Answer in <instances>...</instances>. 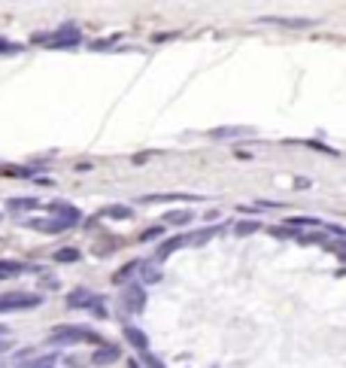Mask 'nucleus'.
<instances>
[{
    "mask_svg": "<svg viewBox=\"0 0 346 368\" xmlns=\"http://www.w3.org/2000/svg\"><path fill=\"white\" fill-rule=\"evenodd\" d=\"M49 344H52V347H76V344L100 347V344H104V338H100L95 329H88V325L67 323V325H55V329L49 332Z\"/></svg>",
    "mask_w": 346,
    "mask_h": 368,
    "instance_id": "1",
    "label": "nucleus"
},
{
    "mask_svg": "<svg viewBox=\"0 0 346 368\" xmlns=\"http://www.w3.org/2000/svg\"><path fill=\"white\" fill-rule=\"evenodd\" d=\"M31 43L33 46H49V49H76L82 43V31L76 28L73 22H64L49 33H33Z\"/></svg>",
    "mask_w": 346,
    "mask_h": 368,
    "instance_id": "2",
    "label": "nucleus"
},
{
    "mask_svg": "<svg viewBox=\"0 0 346 368\" xmlns=\"http://www.w3.org/2000/svg\"><path fill=\"white\" fill-rule=\"evenodd\" d=\"M43 305V296L31 289H10L0 292V314H24V311H37Z\"/></svg>",
    "mask_w": 346,
    "mask_h": 368,
    "instance_id": "3",
    "label": "nucleus"
},
{
    "mask_svg": "<svg viewBox=\"0 0 346 368\" xmlns=\"http://www.w3.org/2000/svg\"><path fill=\"white\" fill-rule=\"evenodd\" d=\"M67 307H70V311H88V314L100 316V320L107 316V298L91 292L88 286H76L67 292Z\"/></svg>",
    "mask_w": 346,
    "mask_h": 368,
    "instance_id": "4",
    "label": "nucleus"
},
{
    "mask_svg": "<svg viewBox=\"0 0 346 368\" xmlns=\"http://www.w3.org/2000/svg\"><path fill=\"white\" fill-rule=\"evenodd\" d=\"M119 301H122V311L125 314H143V311H146V286H143L140 280L125 283Z\"/></svg>",
    "mask_w": 346,
    "mask_h": 368,
    "instance_id": "5",
    "label": "nucleus"
},
{
    "mask_svg": "<svg viewBox=\"0 0 346 368\" xmlns=\"http://www.w3.org/2000/svg\"><path fill=\"white\" fill-rule=\"evenodd\" d=\"M258 24H271V28L280 31H307L316 28L319 19H307V15H261Z\"/></svg>",
    "mask_w": 346,
    "mask_h": 368,
    "instance_id": "6",
    "label": "nucleus"
},
{
    "mask_svg": "<svg viewBox=\"0 0 346 368\" xmlns=\"http://www.w3.org/2000/svg\"><path fill=\"white\" fill-rule=\"evenodd\" d=\"M252 134H255V131H252L249 125H222V128H210L207 137L216 140V144H234V140L252 137Z\"/></svg>",
    "mask_w": 346,
    "mask_h": 368,
    "instance_id": "7",
    "label": "nucleus"
},
{
    "mask_svg": "<svg viewBox=\"0 0 346 368\" xmlns=\"http://www.w3.org/2000/svg\"><path fill=\"white\" fill-rule=\"evenodd\" d=\"M182 247H189V231H180V234H173V238H164L162 244L155 247V262H164V259H171L176 250H182Z\"/></svg>",
    "mask_w": 346,
    "mask_h": 368,
    "instance_id": "8",
    "label": "nucleus"
},
{
    "mask_svg": "<svg viewBox=\"0 0 346 368\" xmlns=\"http://www.w3.org/2000/svg\"><path fill=\"white\" fill-rule=\"evenodd\" d=\"M46 210L52 213V216H58V220H67L70 225H79L82 222V210L76 204H67V201H52Z\"/></svg>",
    "mask_w": 346,
    "mask_h": 368,
    "instance_id": "9",
    "label": "nucleus"
},
{
    "mask_svg": "<svg viewBox=\"0 0 346 368\" xmlns=\"http://www.w3.org/2000/svg\"><path fill=\"white\" fill-rule=\"evenodd\" d=\"M28 225L31 229H37V231H43V234H61L67 229H73L67 220H58V216H52V213H46V220H28Z\"/></svg>",
    "mask_w": 346,
    "mask_h": 368,
    "instance_id": "10",
    "label": "nucleus"
},
{
    "mask_svg": "<svg viewBox=\"0 0 346 368\" xmlns=\"http://www.w3.org/2000/svg\"><path fill=\"white\" fill-rule=\"evenodd\" d=\"M122 359V350L116 347V344H100L95 353H91V365H97V368H104V365H113V362H119Z\"/></svg>",
    "mask_w": 346,
    "mask_h": 368,
    "instance_id": "11",
    "label": "nucleus"
},
{
    "mask_svg": "<svg viewBox=\"0 0 346 368\" xmlns=\"http://www.w3.org/2000/svg\"><path fill=\"white\" fill-rule=\"evenodd\" d=\"M28 271H33V265L19 262V259H0V280L22 277V274H28Z\"/></svg>",
    "mask_w": 346,
    "mask_h": 368,
    "instance_id": "12",
    "label": "nucleus"
},
{
    "mask_svg": "<svg viewBox=\"0 0 346 368\" xmlns=\"http://www.w3.org/2000/svg\"><path fill=\"white\" fill-rule=\"evenodd\" d=\"M171 201H200V195H189V192H162V195H143L140 204H171Z\"/></svg>",
    "mask_w": 346,
    "mask_h": 368,
    "instance_id": "13",
    "label": "nucleus"
},
{
    "mask_svg": "<svg viewBox=\"0 0 346 368\" xmlns=\"http://www.w3.org/2000/svg\"><path fill=\"white\" fill-rule=\"evenodd\" d=\"M122 335H125V341H128V344H131L134 350H137V353L149 350V338H146V332L137 329V325H125Z\"/></svg>",
    "mask_w": 346,
    "mask_h": 368,
    "instance_id": "14",
    "label": "nucleus"
},
{
    "mask_svg": "<svg viewBox=\"0 0 346 368\" xmlns=\"http://www.w3.org/2000/svg\"><path fill=\"white\" fill-rule=\"evenodd\" d=\"M140 265H143V259H131L128 265H122L119 271L113 274V283H116V286H125V283H131L134 274H140Z\"/></svg>",
    "mask_w": 346,
    "mask_h": 368,
    "instance_id": "15",
    "label": "nucleus"
},
{
    "mask_svg": "<svg viewBox=\"0 0 346 368\" xmlns=\"http://www.w3.org/2000/svg\"><path fill=\"white\" fill-rule=\"evenodd\" d=\"M216 234H222V225H207V229L189 231V247H200V244H207V240H213Z\"/></svg>",
    "mask_w": 346,
    "mask_h": 368,
    "instance_id": "16",
    "label": "nucleus"
},
{
    "mask_svg": "<svg viewBox=\"0 0 346 368\" xmlns=\"http://www.w3.org/2000/svg\"><path fill=\"white\" fill-rule=\"evenodd\" d=\"M191 222H195V213L185 210V207L164 213V225H173V229H185V225H191Z\"/></svg>",
    "mask_w": 346,
    "mask_h": 368,
    "instance_id": "17",
    "label": "nucleus"
},
{
    "mask_svg": "<svg viewBox=\"0 0 346 368\" xmlns=\"http://www.w3.org/2000/svg\"><path fill=\"white\" fill-rule=\"evenodd\" d=\"M162 280V268H158V262H149V259H143L140 265V283L143 286H152V283Z\"/></svg>",
    "mask_w": 346,
    "mask_h": 368,
    "instance_id": "18",
    "label": "nucleus"
},
{
    "mask_svg": "<svg viewBox=\"0 0 346 368\" xmlns=\"http://www.w3.org/2000/svg\"><path fill=\"white\" fill-rule=\"evenodd\" d=\"M55 362H58V353H43V356L22 359V362H15V368H55Z\"/></svg>",
    "mask_w": 346,
    "mask_h": 368,
    "instance_id": "19",
    "label": "nucleus"
},
{
    "mask_svg": "<svg viewBox=\"0 0 346 368\" xmlns=\"http://www.w3.org/2000/svg\"><path fill=\"white\" fill-rule=\"evenodd\" d=\"M267 234H271V238H276V240H301L304 238V231L301 229H292V225H271V229H267Z\"/></svg>",
    "mask_w": 346,
    "mask_h": 368,
    "instance_id": "20",
    "label": "nucleus"
},
{
    "mask_svg": "<svg viewBox=\"0 0 346 368\" xmlns=\"http://www.w3.org/2000/svg\"><path fill=\"white\" fill-rule=\"evenodd\" d=\"M285 225H292V229H322V220H316V216H285Z\"/></svg>",
    "mask_w": 346,
    "mask_h": 368,
    "instance_id": "21",
    "label": "nucleus"
},
{
    "mask_svg": "<svg viewBox=\"0 0 346 368\" xmlns=\"http://www.w3.org/2000/svg\"><path fill=\"white\" fill-rule=\"evenodd\" d=\"M79 259H82V253L76 247H61L52 253V262H58V265H73V262H79Z\"/></svg>",
    "mask_w": 346,
    "mask_h": 368,
    "instance_id": "22",
    "label": "nucleus"
},
{
    "mask_svg": "<svg viewBox=\"0 0 346 368\" xmlns=\"http://www.w3.org/2000/svg\"><path fill=\"white\" fill-rule=\"evenodd\" d=\"M261 229H265V225H261L255 216H252V220L234 222V234H237V238H249V234H255V231H261Z\"/></svg>",
    "mask_w": 346,
    "mask_h": 368,
    "instance_id": "23",
    "label": "nucleus"
},
{
    "mask_svg": "<svg viewBox=\"0 0 346 368\" xmlns=\"http://www.w3.org/2000/svg\"><path fill=\"white\" fill-rule=\"evenodd\" d=\"M100 213H104L107 220H131V216H134V210H131L128 204H109Z\"/></svg>",
    "mask_w": 346,
    "mask_h": 368,
    "instance_id": "24",
    "label": "nucleus"
},
{
    "mask_svg": "<svg viewBox=\"0 0 346 368\" xmlns=\"http://www.w3.org/2000/svg\"><path fill=\"white\" fill-rule=\"evenodd\" d=\"M6 207H10V210H24V213H28V210H37L40 201L37 198H10V201H6Z\"/></svg>",
    "mask_w": 346,
    "mask_h": 368,
    "instance_id": "25",
    "label": "nucleus"
},
{
    "mask_svg": "<svg viewBox=\"0 0 346 368\" xmlns=\"http://www.w3.org/2000/svg\"><path fill=\"white\" fill-rule=\"evenodd\" d=\"M122 247V240L119 238H113V234H104V240L95 247V256H109L113 250H119Z\"/></svg>",
    "mask_w": 346,
    "mask_h": 368,
    "instance_id": "26",
    "label": "nucleus"
},
{
    "mask_svg": "<svg viewBox=\"0 0 346 368\" xmlns=\"http://www.w3.org/2000/svg\"><path fill=\"white\" fill-rule=\"evenodd\" d=\"M158 238H164V222L162 225H149V229H143L137 234L140 244H152V240H158Z\"/></svg>",
    "mask_w": 346,
    "mask_h": 368,
    "instance_id": "27",
    "label": "nucleus"
},
{
    "mask_svg": "<svg viewBox=\"0 0 346 368\" xmlns=\"http://www.w3.org/2000/svg\"><path fill=\"white\" fill-rule=\"evenodd\" d=\"M322 229L328 231V234H334V238H340V240H346V225H340V222H325Z\"/></svg>",
    "mask_w": 346,
    "mask_h": 368,
    "instance_id": "28",
    "label": "nucleus"
},
{
    "mask_svg": "<svg viewBox=\"0 0 346 368\" xmlns=\"http://www.w3.org/2000/svg\"><path fill=\"white\" fill-rule=\"evenodd\" d=\"M15 52H22V46L13 43V40H3V37H0V55H15Z\"/></svg>",
    "mask_w": 346,
    "mask_h": 368,
    "instance_id": "29",
    "label": "nucleus"
},
{
    "mask_svg": "<svg viewBox=\"0 0 346 368\" xmlns=\"http://www.w3.org/2000/svg\"><path fill=\"white\" fill-rule=\"evenodd\" d=\"M304 146H310V149H316V153H328V155H334V149L328 146V144H319V140H301Z\"/></svg>",
    "mask_w": 346,
    "mask_h": 368,
    "instance_id": "30",
    "label": "nucleus"
},
{
    "mask_svg": "<svg viewBox=\"0 0 346 368\" xmlns=\"http://www.w3.org/2000/svg\"><path fill=\"white\" fill-rule=\"evenodd\" d=\"M43 289H58V280L52 277V274H46L43 277Z\"/></svg>",
    "mask_w": 346,
    "mask_h": 368,
    "instance_id": "31",
    "label": "nucleus"
},
{
    "mask_svg": "<svg viewBox=\"0 0 346 368\" xmlns=\"http://www.w3.org/2000/svg\"><path fill=\"white\" fill-rule=\"evenodd\" d=\"M219 216H222V213H219V210H207V222H213V220H219Z\"/></svg>",
    "mask_w": 346,
    "mask_h": 368,
    "instance_id": "32",
    "label": "nucleus"
},
{
    "mask_svg": "<svg viewBox=\"0 0 346 368\" xmlns=\"http://www.w3.org/2000/svg\"><path fill=\"white\" fill-rule=\"evenodd\" d=\"M3 335H6V325H0V338H3Z\"/></svg>",
    "mask_w": 346,
    "mask_h": 368,
    "instance_id": "33",
    "label": "nucleus"
},
{
    "mask_svg": "<svg viewBox=\"0 0 346 368\" xmlns=\"http://www.w3.org/2000/svg\"><path fill=\"white\" fill-rule=\"evenodd\" d=\"M340 262H346V253H343V256H340Z\"/></svg>",
    "mask_w": 346,
    "mask_h": 368,
    "instance_id": "34",
    "label": "nucleus"
}]
</instances>
